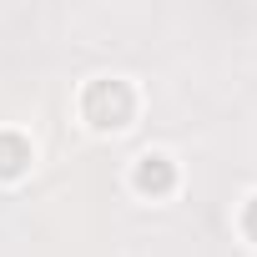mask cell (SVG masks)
<instances>
[{
	"mask_svg": "<svg viewBox=\"0 0 257 257\" xmlns=\"http://www.w3.org/2000/svg\"><path fill=\"white\" fill-rule=\"evenodd\" d=\"M172 182H177V172H172V162H167L162 152H147V157L137 162V192L162 197V192H172Z\"/></svg>",
	"mask_w": 257,
	"mask_h": 257,
	"instance_id": "obj_2",
	"label": "cell"
},
{
	"mask_svg": "<svg viewBox=\"0 0 257 257\" xmlns=\"http://www.w3.org/2000/svg\"><path fill=\"white\" fill-rule=\"evenodd\" d=\"M242 227H247V237H252V242H257V197H252V202H247V212H242Z\"/></svg>",
	"mask_w": 257,
	"mask_h": 257,
	"instance_id": "obj_4",
	"label": "cell"
},
{
	"mask_svg": "<svg viewBox=\"0 0 257 257\" xmlns=\"http://www.w3.org/2000/svg\"><path fill=\"white\" fill-rule=\"evenodd\" d=\"M26 162H31V147L21 137H0V177H16Z\"/></svg>",
	"mask_w": 257,
	"mask_h": 257,
	"instance_id": "obj_3",
	"label": "cell"
},
{
	"mask_svg": "<svg viewBox=\"0 0 257 257\" xmlns=\"http://www.w3.org/2000/svg\"><path fill=\"white\" fill-rule=\"evenodd\" d=\"M81 111H86V121L96 132H126L137 121V86L121 81V76H101V81L86 86Z\"/></svg>",
	"mask_w": 257,
	"mask_h": 257,
	"instance_id": "obj_1",
	"label": "cell"
}]
</instances>
